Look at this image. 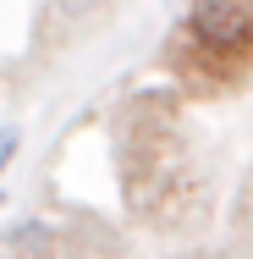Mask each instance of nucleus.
<instances>
[{
  "label": "nucleus",
  "mask_w": 253,
  "mask_h": 259,
  "mask_svg": "<svg viewBox=\"0 0 253 259\" xmlns=\"http://www.w3.org/2000/svg\"><path fill=\"white\" fill-rule=\"evenodd\" d=\"M11 160H17V127H6V133H0V171H6Z\"/></svg>",
  "instance_id": "f03ea898"
},
{
  "label": "nucleus",
  "mask_w": 253,
  "mask_h": 259,
  "mask_svg": "<svg viewBox=\"0 0 253 259\" xmlns=\"http://www.w3.org/2000/svg\"><path fill=\"white\" fill-rule=\"evenodd\" d=\"M171 66L198 94H226L253 77V0H193L176 39Z\"/></svg>",
  "instance_id": "f257e3e1"
},
{
  "label": "nucleus",
  "mask_w": 253,
  "mask_h": 259,
  "mask_svg": "<svg viewBox=\"0 0 253 259\" xmlns=\"http://www.w3.org/2000/svg\"><path fill=\"white\" fill-rule=\"evenodd\" d=\"M0 199H6V193H0Z\"/></svg>",
  "instance_id": "7ed1b4c3"
}]
</instances>
